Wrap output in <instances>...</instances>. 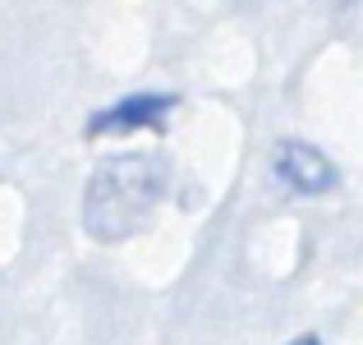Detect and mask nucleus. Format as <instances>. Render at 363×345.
Segmentation results:
<instances>
[{
	"label": "nucleus",
	"mask_w": 363,
	"mask_h": 345,
	"mask_svg": "<svg viewBox=\"0 0 363 345\" xmlns=\"http://www.w3.org/2000/svg\"><path fill=\"white\" fill-rule=\"evenodd\" d=\"M170 170L166 157L157 152H124L111 157L92 170L88 189H83V230L97 244H124L133 239L147 217L157 212V203L166 198Z\"/></svg>",
	"instance_id": "obj_1"
},
{
	"label": "nucleus",
	"mask_w": 363,
	"mask_h": 345,
	"mask_svg": "<svg viewBox=\"0 0 363 345\" xmlns=\"http://www.w3.org/2000/svg\"><path fill=\"white\" fill-rule=\"evenodd\" d=\"M272 175H276V185H281L285 194H294V198H322V194L336 189L340 170H336V161H331L322 148H313V143L281 138L276 152H272Z\"/></svg>",
	"instance_id": "obj_2"
},
{
	"label": "nucleus",
	"mask_w": 363,
	"mask_h": 345,
	"mask_svg": "<svg viewBox=\"0 0 363 345\" xmlns=\"http://www.w3.org/2000/svg\"><path fill=\"white\" fill-rule=\"evenodd\" d=\"M179 106L175 92H129L116 106H101L97 115H88V138H106V133H129V129H147L161 133L166 115Z\"/></svg>",
	"instance_id": "obj_3"
},
{
	"label": "nucleus",
	"mask_w": 363,
	"mask_h": 345,
	"mask_svg": "<svg viewBox=\"0 0 363 345\" xmlns=\"http://www.w3.org/2000/svg\"><path fill=\"white\" fill-rule=\"evenodd\" d=\"M290 345H327L322 336H299V341H290Z\"/></svg>",
	"instance_id": "obj_4"
}]
</instances>
